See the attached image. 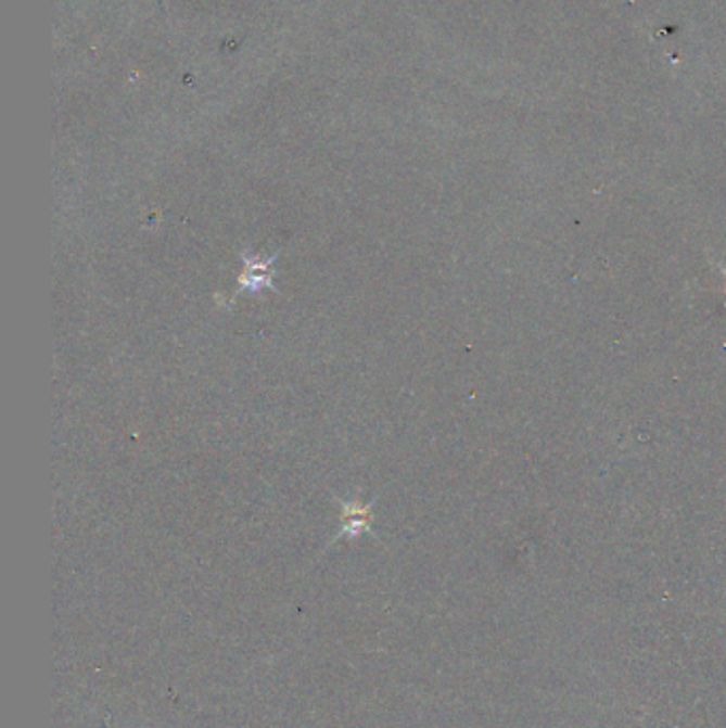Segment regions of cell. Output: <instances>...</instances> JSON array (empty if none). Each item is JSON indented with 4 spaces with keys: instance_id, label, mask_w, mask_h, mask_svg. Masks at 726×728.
I'll return each instance as SVG.
<instances>
[{
    "instance_id": "obj_1",
    "label": "cell",
    "mask_w": 726,
    "mask_h": 728,
    "mask_svg": "<svg viewBox=\"0 0 726 728\" xmlns=\"http://www.w3.org/2000/svg\"><path fill=\"white\" fill-rule=\"evenodd\" d=\"M280 254L281 252H276L271 256H260L252 250H241L239 256H241V263H243V271L239 273L234 296H239L243 292L260 296L267 290L280 294V290L276 285V278H278L276 263L280 258Z\"/></svg>"
},
{
    "instance_id": "obj_2",
    "label": "cell",
    "mask_w": 726,
    "mask_h": 728,
    "mask_svg": "<svg viewBox=\"0 0 726 728\" xmlns=\"http://www.w3.org/2000/svg\"><path fill=\"white\" fill-rule=\"evenodd\" d=\"M333 499H335V503L341 509V515H343L341 528H339L333 544L339 539H356L362 533H369V535L375 537L371 520H373V509H375V503H378L380 497H375L369 503H362L360 495H356L352 499H341V497H333Z\"/></svg>"
}]
</instances>
